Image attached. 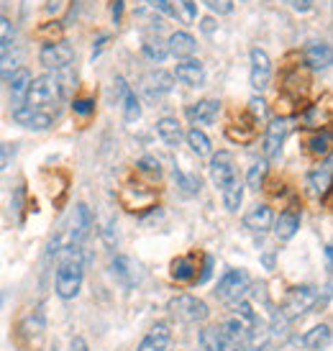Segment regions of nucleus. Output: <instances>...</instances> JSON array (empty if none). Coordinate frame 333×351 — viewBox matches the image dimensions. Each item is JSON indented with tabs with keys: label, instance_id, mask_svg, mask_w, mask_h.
I'll list each match as a JSON object with an SVG mask.
<instances>
[{
	"label": "nucleus",
	"instance_id": "2",
	"mask_svg": "<svg viewBox=\"0 0 333 351\" xmlns=\"http://www.w3.org/2000/svg\"><path fill=\"white\" fill-rule=\"evenodd\" d=\"M90 231H92V213H90V208L85 203H77L75 205V210L69 213L67 221L62 223L59 234L54 236V244H51L49 252L57 256L62 249L82 246L85 244V239L90 236Z\"/></svg>",
	"mask_w": 333,
	"mask_h": 351
},
{
	"label": "nucleus",
	"instance_id": "29",
	"mask_svg": "<svg viewBox=\"0 0 333 351\" xmlns=\"http://www.w3.org/2000/svg\"><path fill=\"white\" fill-rule=\"evenodd\" d=\"M267 172H269L267 159L254 162V165L249 167V175H246V187H249V190H262V185H264V180H267Z\"/></svg>",
	"mask_w": 333,
	"mask_h": 351
},
{
	"label": "nucleus",
	"instance_id": "34",
	"mask_svg": "<svg viewBox=\"0 0 333 351\" xmlns=\"http://www.w3.org/2000/svg\"><path fill=\"white\" fill-rule=\"evenodd\" d=\"M13 36H16V29H13V23H10L5 16H0V51L8 49L10 44H13Z\"/></svg>",
	"mask_w": 333,
	"mask_h": 351
},
{
	"label": "nucleus",
	"instance_id": "18",
	"mask_svg": "<svg viewBox=\"0 0 333 351\" xmlns=\"http://www.w3.org/2000/svg\"><path fill=\"white\" fill-rule=\"evenodd\" d=\"M169 341H172V331H169V326H166V323H157V326H154V328L141 339V343H138L136 351H166Z\"/></svg>",
	"mask_w": 333,
	"mask_h": 351
},
{
	"label": "nucleus",
	"instance_id": "19",
	"mask_svg": "<svg viewBox=\"0 0 333 351\" xmlns=\"http://www.w3.org/2000/svg\"><path fill=\"white\" fill-rule=\"evenodd\" d=\"M272 228H275V236L280 241H290L297 234V228H300V213L297 210H284L272 223Z\"/></svg>",
	"mask_w": 333,
	"mask_h": 351
},
{
	"label": "nucleus",
	"instance_id": "42",
	"mask_svg": "<svg viewBox=\"0 0 333 351\" xmlns=\"http://www.w3.org/2000/svg\"><path fill=\"white\" fill-rule=\"evenodd\" d=\"M13 154H16V149H10L8 144H0V172L8 167V159H13Z\"/></svg>",
	"mask_w": 333,
	"mask_h": 351
},
{
	"label": "nucleus",
	"instance_id": "24",
	"mask_svg": "<svg viewBox=\"0 0 333 351\" xmlns=\"http://www.w3.org/2000/svg\"><path fill=\"white\" fill-rule=\"evenodd\" d=\"M331 343V326H315L303 336V346L310 351H323Z\"/></svg>",
	"mask_w": 333,
	"mask_h": 351
},
{
	"label": "nucleus",
	"instance_id": "26",
	"mask_svg": "<svg viewBox=\"0 0 333 351\" xmlns=\"http://www.w3.org/2000/svg\"><path fill=\"white\" fill-rule=\"evenodd\" d=\"M185 138H187V147L193 149V154H197V156L213 154V144H210V138H208L200 128H190L185 134Z\"/></svg>",
	"mask_w": 333,
	"mask_h": 351
},
{
	"label": "nucleus",
	"instance_id": "46",
	"mask_svg": "<svg viewBox=\"0 0 333 351\" xmlns=\"http://www.w3.org/2000/svg\"><path fill=\"white\" fill-rule=\"evenodd\" d=\"M213 29H216V21H213V19H203V31H206V34H213Z\"/></svg>",
	"mask_w": 333,
	"mask_h": 351
},
{
	"label": "nucleus",
	"instance_id": "47",
	"mask_svg": "<svg viewBox=\"0 0 333 351\" xmlns=\"http://www.w3.org/2000/svg\"><path fill=\"white\" fill-rule=\"evenodd\" d=\"M3 300H5V298H3V293H0V311H3Z\"/></svg>",
	"mask_w": 333,
	"mask_h": 351
},
{
	"label": "nucleus",
	"instance_id": "12",
	"mask_svg": "<svg viewBox=\"0 0 333 351\" xmlns=\"http://www.w3.org/2000/svg\"><path fill=\"white\" fill-rule=\"evenodd\" d=\"M218 113H221V100H213V98L197 100V103H190L185 108V116L190 118V123H195V128L210 126L218 118Z\"/></svg>",
	"mask_w": 333,
	"mask_h": 351
},
{
	"label": "nucleus",
	"instance_id": "28",
	"mask_svg": "<svg viewBox=\"0 0 333 351\" xmlns=\"http://www.w3.org/2000/svg\"><path fill=\"white\" fill-rule=\"evenodd\" d=\"M195 264H193V259H187V256H180V259H175L172 262V277H175L177 282H190V280H195Z\"/></svg>",
	"mask_w": 333,
	"mask_h": 351
},
{
	"label": "nucleus",
	"instance_id": "5",
	"mask_svg": "<svg viewBox=\"0 0 333 351\" xmlns=\"http://www.w3.org/2000/svg\"><path fill=\"white\" fill-rule=\"evenodd\" d=\"M249 285H251V280L244 269H228L218 282V300L225 302V305H238L249 293Z\"/></svg>",
	"mask_w": 333,
	"mask_h": 351
},
{
	"label": "nucleus",
	"instance_id": "3",
	"mask_svg": "<svg viewBox=\"0 0 333 351\" xmlns=\"http://www.w3.org/2000/svg\"><path fill=\"white\" fill-rule=\"evenodd\" d=\"M64 93H67V88H64V77H62L59 72H49V75H41V77L31 80L23 106L47 110V108L57 106L59 100L64 98Z\"/></svg>",
	"mask_w": 333,
	"mask_h": 351
},
{
	"label": "nucleus",
	"instance_id": "45",
	"mask_svg": "<svg viewBox=\"0 0 333 351\" xmlns=\"http://www.w3.org/2000/svg\"><path fill=\"white\" fill-rule=\"evenodd\" d=\"M106 44H108V36H106V34H103V36H100V39H98V47H95V49H92V57H98L100 51H103V47H106Z\"/></svg>",
	"mask_w": 333,
	"mask_h": 351
},
{
	"label": "nucleus",
	"instance_id": "17",
	"mask_svg": "<svg viewBox=\"0 0 333 351\" xmlns=\"http://www.w3.org/2000/svg\"><path fill=\"white\" fill-rule=\"evenodd\" d=\"M197 49V41L193 34H187V31H175L169 39H166V51L177 59H193Z\"/></svg>",
	"mask_w": 333,
	"mask_h": 351
},
{
	"label": "nucleus",
	"instance_id": "14",
	"mask_svg": "<svg viewBox=\"0 0 333 351\" xmlns=\"http://www.w3.org/2000/svg\"><path fill=\"white\" fill-rule=\"evenodd\" d=\"M172 77H177L182 85H187V88H200V85L206 82V67H203L200 59H182V62L177 64Z\"/></svg>",
	"mask_w": 333,
	"mask_h": 351
},
{
	"label": "nucleus",
	"instance_id": "44",
	"mask_svg": "<svg viewBox=\"0 0 333 351\" xmlns=\"http://www.w3.org/2000/svg\"><path fill=\"white\" fill-rule=\"evenodd\" d=\"M123 3L126 0H113V21L116 23H121V19H123Z\"/></svg>",
	"mask_w": 333,
	"mask_h": 351
},
{
	"label": "nucleus",
	"instance_id": "30",
	"mask_svg": "<svg viewBox=\"0 0 333 351\" xmlns=\"http://www.w3.org/2000/svg\"><path fill=\"white\" fill-rule=\"evenodd\" d=\"M123 118L128 123H136L141 118V103H138L136 93L131 88H126V93H123Z\"/></svg>",
	"mask_w": 333,
	"mask_h": 351
},
{
	"label": "nucleus",
	"instance_id": "27",
	"mask_svg": "<svg viewBox=\"0 0 333 351\" xmlns=\"http://www.w3.org/2000/svg\"><path fill=\"white\" fill-rule=\"evenodd\" d=\"M175 182H177V187H180L182 197H195L197 193H200V187H203L200 177L190 175V172H182V169H177V167H175Z\"/></svg>",
	"mask_w": 333,
	"mask_h": 351
},
{
	"label": "nucleus",
	"instance_id": "7",
	"mask_svg": "<svg viewBox=\"0 0 333 351\" xmlns=\"http://www.w3.org/2000/svg\"><path fill=\"white\" fill-rule=\"evenodd\" d=\"M169 313L185 323H203L210 315L208 305L195 295H177V298H172L169 300Z\"/></svg>",
	"mask_w": 333,
	"mask_h": 351
},
{
	"label": "nucleus",
	"instance_id": "31",
	"mask_svg": "<svg viewBox=\"0 0 333 351\" xmlns=\"http://www.w3.org/2000/svg\"><path fill=\"white\" fill-rule=\"evenodd\" d=\"M110 269H113V274H116L121 282L134 285V280H136V274H134V264H131V259H126V256H116L113 264H110Z\"/></svg>",
	"mask_w": 333,
	"mask_h": 351
},
{
	"label": "nucleus",
	"instance_id": "8",
	"mask_svg": "<svg viewBox=\"0 0 333 351\" xmlns=\"http://www.w3.org/2000/svg\"><path fill=\"white\" fill-rule=\"evenodd\" d=\"M175 88V77L164 72V69H154V72H149L144 82H141V90H144V95H147L149 103H159V100H164L169 93Z\"/></svg>",
	"mask_w": 333,
	"mask_h": 351
},
{
	"label": "nucleus",
	"instance_id": "1",
	"mask_svg": "<svg viewBox=\"0 0 333 351\" xmlns=\"http://www.w3.org/2000/svg\"><path fill=\"white\" fill-rule=\"evenodd\" d=\"M57 259V295L62 300H75L85 280V252L82 246L62 249Z\"/></svg>",
	"mask_w": 333,
	"mask_h": 351
},
{
	"label": "nucleus",
	"instance_id": "25",
	"mask_svg": "<svg viewBox=\"0 0 333 351\" xmlns=\"http://www.w3.org/2000/svg\"><path fill=\"white\" fill-rule=\"evenodd\" d=\"M223 193V205L225 210H231V213H236L238 208H241V200H244V182L236 177V180H231L228 185L221 190Z\"/></svg>",
	"mask_w": 333,
	"mask_h": 351
},
{
	"label": "nucleus",
	"instance_id": "37",
	"mask_svg": "<svg viewBox=\"0 0 333 351\" xmlns=\"http://www.w3.org/2000/svg\"><path fill=\"white\" fill-rule=\"evenodd\" d=\"M208 8L218 13V16H228L231 10H234V0H203Z\"/></svg>",
	"mask_w": 333,
	"mask_h": 351
},
{
	"label": "nucleus",
	"instance_id": "43",
	"mask_svg": "<svg viewBox=\"0 0 333 351\" xmlns=\"http://www.w3.org/2000/svg\"><path fill=\"white\" fill-rule=\"evenodd\" d=\"M69 351H88V341H85L82 336H75V339L69 341Z\"/></svg>",
	"mask_w": 333,
	"mask_h": 351
},
{
	"label": "nucleus",
	"instance_id": "15",
	"mask_svg": "<svg viewBox=\"0 0 333 351\" xmlns=\"http://www.w3.org/2000/svg\"><path fill=\"white\" fill-rule=\"evenodd\" d=\"M284 136H287V123H284V118H275V121H269V126H267V136H264V156L267 159L280 156L282 144H284Z\"/></svg>",
	"mask_w": 333,
	"mask_h": 351
},
{
	"label": "nucleus",
	"instance_id": "36",
	"mask_svg": "<svg viewBox=\"0 0 333 351\" xmlns=\"http://www.w3.org/2000/svg\"><path fill=\"white\" fill-rule=\"evenodd\" d=\"M138 172H144V175H151V177H159L162 175V167H159V159L154 156H144V159H138Z\"/></svg>",
	"mask_w": 333,
	"mask_h": 351
},
{
	"label": "nucleus",
	"instance_id": "22",
	"mask_svg": "<svg viewBox=\"0 0 333 351\" xmlns=\"http://www.w3.org/2000/svg\"><path fill=\"white\" fill-rule=\"evenodd\" d=\"M31 72L29 69L21 67L13 77H10V98L16 103V108L23 106V100H26V93H29V85H31Z\"/></svg>",
	"mask_w": 333,
	"mask_h": 351
},
{
	"label": "nucleus",
	"instance_id": "48",
	"mask_svg": "<svg viewBox=\"0 0 333 351\" xmlns=\"http://www.w3.org/2000/svg\"><path fill=\"white\" fill-rule=\"evenodd\" d=\"M238 3H246V0H238Z\"/></svg>",
	"mask_w": 333,
	"mask_h": 351
},
{
	"label": "nucleus",
	"instance_id": "35",
	"mask_svg": "<svg viewBox=\"0 0 333 351\" xmlns=\"http://www.w3.org/2000/svg\"><path fill=\"white\" fill-rule=\"evenodd\" d=\"M147 8H151L157 16H166V19H175V8L169 0H141Z\"/></svg>",
	"mask_w": 333,
	"mask_h": 351
},
{
	"label": "nucleus",
	"instance_id": "13",
	"mask_svg": "<svg viewBox=\"0 0 333 351\" xmlns=\"http://www.w3.org/2000/svg\"><path fill=\"white\" fill-rule=\"evenodd\" d=\"M305 62L315 72H325L333 64V51L328 41H308L305 44Z\"/></svg>",
	"mask_w": 333,
	"mask_h": 351
},
{
	"label": "nucleus",
	"instance_id": "10",
	"mask_svg": "<svg viewBox=\"0 0 333 351\" xmlns=\"http://www.w3.org/2000/svg\"><path fill=\"white\" fill-rule=\"evenodd\" d=\"M13 121H16L18 126L29 128V131H47V128H51V123H54L51 113L41 110V108H31V106L16 108V110H13Z\"/></svg>",
	"mask_w": 333,
	"mask_h": 351
},
{
	"label": "nucleus",
	"instance_id": "41",
	"mask_svg": "<svg viewBox=\"0 0 333 351\" xmlns=\"http://www.w3.org/2000/svg\"><path fill=\"white\" fill-rule=\"evenodd\" d=\"M287 5L293 10H297V13H308V10H313L315 0H284Z\"/></svg>",
	"mask_w": 333,
	"mask_h": 351
},
{
	"label": "nucleus",
	"instance_id": "11",
	"mask_svg": "<svg viewBox=\"0 0 333 351\" xmlns=\"http://www.w3.org/2000/svg\"><path fill=\"white\" fill-rule=\"evenodd\" d=\"M236 165H234V154L231 152H218V154L210 156V180H213V185L221 187L223 190L231 180H236Z\"/></svg>",
	"mask_w": 333,
	"mask_h": 351
},
{
	"label": "nucleus",
	"instance_id": "4",
	"mask_svg": "<svg viewBox=\"0 0 333 351\" xmlns=\"http://www.w3.org/2000/svg\"><path fill=\"white\" fill-rule=\"evenodd\" d=\"M318 298H321V295H318V290H315L313 285L293 287V290L287 293V298H284L280 315H282L284 321H295V318L305 315L308 311H313V305L318 302Z\"/></svg>",
	"mask_w": 333,
	"mask_h": 351
},
{
	"label": "nucleus",
	"instance_id": "39",
	"mask_svg": "<svg viewBox=\"0 0 333 351\" xmlns=\"http://www.w3.org/2000/svg\"><path fill=\"white\" fill-rule=\"evenodd\" d=\"M249 110L254 113V118H259V121H267V100L264 98L254 95V98L249 100Z\"/></svg>",
	"mask_w": 333,
	"mask_h": 351
},
{
	"label": "nucleus",
	"instance_id": "21",
	"mask_svg": "<svg viewBox=\"0 0 333 351\" xmlns=\"http://www.w3.org/2000/svg\"><path fill=\"white\" fill-rule=\"evenodd\" d=\"M308 187L313 195H325L331 187V159H325L323 167H315L313 172L308 175Z\"/></svg>",
	"mask_w": 333,
	"mask_h": 351
},
{
	"label": "nucleus",
	"instance_id": "38",
	"mask_svg": "<svg viewBox=\"0 0 333 351\" xmlns=\"http://www.w3.org/2000/svg\"><path fill=\"white\" fill-rule=\"evenodd\" d=\"M328 144H331V136H328V134H318V136L310 138V152H313V154H325V152H328Z\"/></svg>",
	"mask_w": 333,
	"mask_h": 351
},
{
	"label": "nucleus",
	"instance_id": "9",
	"mask_svg": "<svg viewBox=\"0 0 333 351\" xmlns=\"http://www.w3.org/2000/svg\"><path fill=\"white\" fill-rule=\"evenodd\" d=\"M249 59H251V77H249L251 80V88L256 93H262V90L269 88V80H272V59H269V54L264 49H259V47L251 49Z\"/></svg>",
	"mask_w": 333,
	"mask_h": 351
},
{
	"label": "nucleus",
	"instance_id": "40",
	"mask_svg": "<svg viewBox=\"0 0 333 351\" xmlns=\"http://www.w3.org/2000/svg\"><path fill=\"white\" fill-rule=\"evenodd\" d=\"M72 110H75L77 116H90V113L95 110V100H90V98L72 100Z\"/></svg>",
	"mask_w": 333,
	"mask_h": 351
},
{
	"label": "nucleus",
	"instance_id": "33",
	"mask_svg": "<svg viewBox=\"0 0 333 351\" xmlns=\"http://www.w3.org/2000/svg\"><path fill=\"white\" fill-rule=\"evenodd\" d=\"M177 5H172L175 8V19H182L187 21V23H193V21L197 19V3L195 0H175Z\"/></svg>",
	"mask_w": 333,
	"mask_h": 351
},
{
	"label": "nucleus",
	"instance_id": "16",
	"mask_svg": "<svg viewBox=\"0 0 333 351\" xmlns=\"http://www.w3.org/2000/svg\"><path fill=\"white\" fill-rule=\"evenodd\" d=\"M275 223V213L269 205H254L249 213L244 215V226L254 234H267Z\"/></svg>",
	"mask_w": 333,
	"mask_h": 351
},
{
	"label": "nucleus",
	"instance_id": "23",
	"mask_svg": "<svg viewBox=\"0 0 333 351\" xmlns=\"http://www.w3.org/2000/svg\"><path fill=\"white\" fill-rule=\"evenodd\" d=\"M23 62V51L21 49H3L0 51V80H10L21 69Z\"/></svg>",
	"mask_w": 333,
	"mask_h": 351
},
{
	"label": "nucleus",
	"instance_id": "6",
	"mask_svg": "<svg viewBox=\"0 0 333 351\" xmlns=\"http://www.w3.org/2000/svg\"><path fill=\"white\" fill-rule=\"evenodd\" d=\"M39 62L49 69V72H64V69H69V64L75 62V49H72L64 39L47 41L39 51Z\"/></svg>",
	"mask_w": 333,
	"mask_h": 351
},
{
	"label": "nucleus",
	"instance_id": "32",
	"mask_svg": "<svg viewBox=\"0 0 333 351\" xmlns=\"http://www.w3.org/2000/svg\"><path fill=\"white\" fill-rule=\"evenodd\" d=\"M141 51H144V57L151 59V62H157V64L169 57V51H166V41H162V39H147L144 41V47H141Z\"/></svg>",
	"mask_w": 333,
	"mask_h": 351
},
{
	"label": "nucleus",
	"instance_id": "20",
	"mask_svg": "<svg viewBox=\"0 0 333 351\" xmlns=\"http://www.w3.org/2000/svg\"><path fill=\"white\" fill-rule=\"evenodd\" d=\"M157 134L159 138L164 141L166 147H180V141H182V126H180V121L172 116H164L157 121Z\"/></svg>",
	"mask_w": 333,
	"mask_h": 351
}]
</instances>
